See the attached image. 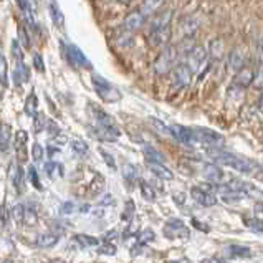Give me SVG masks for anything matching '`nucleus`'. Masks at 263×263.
Segmentation results:
<instances>
[{
	"mask_svg": "<svg viewBox=\"0 0 263 263\" xmlns=\"http://www.w3.org/2000/svg\"><path fill=\"white\" fill-rule=\"evenodd\" d=\"M177 60H179V50H177V47H171V45H169V47L164 48L161 51V55L156 58L153 68H154V71L157 74H167L176 66Z\"/></svg>",
	"mask_w": 263,
	"mask_h": 263,
	"instance_id": "1",
	"label": "nucleus"
},
{
	"mask_svg": "<svg viewBox=\"0 0 263 263\" xmlns=\"http://www.w3.org/2000/svg\"><path fill=\"white\" fill-rule=\"evenodd\" d=\"M91 80H93L95 91L98 93V96H100L103 101L116 103V101L121 100V93H119V89L112 86L109 81H106L103 77H100V74H93Z\"/></svg>",
	"mask_w": 263,
	"mask_h": 263,
	"instance_id": "2",
	"label": "nucleus"
},
{
	"mask_svg": "<svg viewBox=\"0 0 263 263\" xmlns=\"http://www.w3.org/2000/svg\"><path fill=\"white\" fill-rule=\"evenodd\" d=\"M195 144H204L209 147H222L225 144V138L220 133H217L209 127H192Z\"/></svg>",
	"mask_w": 263,
	"mask_h": 263,
	"instance_id": "3",
	"label": "nucleus"
},
{
	"mask_svg": "<svg viewBox=\"0 0 263 263\" xmlns=\"http://www.w3.org/2000/svg\"><path fill=\"white\" fill-rule=\"evenodd\" d=\"M185 55H187L185 65L189 66V70L192 73H197L207 62V51H205L204 47H200V45H194V47L187 51Z\"/></svg>",
	"mask_w": 263,
	"mask_h": 263,
	"instance_id": "4",
	"label": "nucleus"
},
{
	"mask_svg": "<svg viewBox=\"0 0 263 263\" xmlns=\"http://www.w3.org/2000/svg\"><path fill=\"white\" fill-rule=\"evenodd\" d=\"M66 60L73 68H89V60L81 51L77 45L68 43L66 45Z\"/></svg>",
	"mask_w": 263,
	"mask_h": 263,
	"instance_id": "5",
	"label": "nucleus"
},
{
	"mask_svg": "<svg viewBox=\"0 0 263 263\" xmlns=\"http://www.w3.org/2000/svg\"><path fill=\"white\" fill-rule=\"evenodd\" d=\"M171 36H172V30L169 25L162 27V28H154V30H151V33H149V36H147L149 47L151 48L166 47V45L171 42Z\"/></svg>",
	"mask_w": 263,
	"mask_h": 263,
	"instance_id": "6",
	"label": "nucleus"
},
{
	"mask_svg": "<svg viewBox=\"0 0 263 263\" xmlns=\"http://www.w3.org/2000/svg\"><path fill=\"white\" fill-rule=\"evenodd\" d=\"M171 136L176 138L180 144H184L187 147L195 146V138H194V129L187 126H180V124H172L171 127Z\"/></svg>",
	"mask_w": 263,
	"mask_h": 263,
	"instance_id": "7",
	"label": "nucleus"
},
{
	"mask_svg": "<svg viewBox=\"0 0 263 263\" xmlns=\"http://www.w3.org/2000/svg\"><path fill=\"white\" fill-rule=\"evenodd\" d=\"M207 154H209L210 159H214V162L223 164V166H229V167L234 166L237 157H238V154L230 153V151H227V149H223V147H209Z\"/></svg>",
	"mask_w": 263,
	"mask_h": 263,
	"instance_id": "8",
	"label": "nucleus"
},
{
	"mask_svg": "<svg viewBox=\"0 0 263 263\" xmlns=\"http://www.w3.org/2000/svg\"><path fill=\"white\" fill-rule=\"evenodd\" d=\"M164 235L167 238H187L189 237V229L180 219H171L164 225Z\"/></svg>",
	"mask_w": 263,
	"mask_h": 263,
	"instance_id": "9",
	"label": "nucleus"
},
{
	"mask_svg": "<svg viewBox=\"0 0 263 263\" xmlns=\"http://www.w3.org/2000/svg\"><path fill=\"white\" fill-rule=\"evenodd\" d=\"M28 134L25 131H18L15 134V157L18 164H25L28 161Z\"/></svg>",
	"mask_w": 263,
	"mask_h": 263,
	"instance_id": "10",
	"label": "nucleus"
},
{
	"mask_svg": "<svg viewBox=\"0 0 263 263\" xmlns=\"http://www.w3.org/2000/svg\"><path fill=\"white\" fill-rule=\"evenodd\" d=\"M191 197L195 200V204H199L202 207H212V205L217 204L215 194L204 191L200 185H194L192 187V189H191Z\"/></svg>",
	"mask_w": 263,
	"mask_h": 263,
	"instance_id": "11",
	"label": "nucleus"
},
{
	"mask_svg": "<svg viewBox=\"0 0 263 263\" xmlns=\"http://www.w3.org/2000/svg\"><path fill=\"white\" fill-rule=\"evenodd\" d=\"M202 174H204L207 182H212L215 185H222L225 182V172L217 164H205Z\"/></svg>",
	"mask_w": 263,
	"mask_h": 263,
	"instance_id": "12",
	"label": "nucleus"
},
{
	"mask_svg": "<svg viewBox=\"0 0 263 263\" xmlns=\"http://www.w3.org/2000/svg\"><path fill=\"white\" fill-rule=\"evenodd\" d=\"M191 78H192V71L189 70V66L185 63H180L174 66V81H176V86L177 88H184L191 83Z\"/></svg>",
	"mask_w": 263,
	"mask_h": 263,
	"instance_id": "13",
	"label": "nucleus"
},
{
	"mask_svg": "<svg viewBox=\"0 0 263 263\" xmlns=\"http://www.w3.org/2000/svg\"><path fill=\"white\" fill-rule=\"evenodd\" d=\"M232 167L238 172H242V174H253V172H260V169H261L257 161L247 159V157H242V156L237 157V161Z\"/></svg>",
	"mask_w": 263,
	"mask_h": 263,
	"instance_id": "14",
	"label": "nucleus"
},
{
	"mask_svg": "<svg viewBox=\"0 0 263 263\" xmlns=\"http://www.w3.org/2000/svg\"><path fill=\"white\" fill-rule=\"evenodd\" d=\"M144 22H146V17H144V15H142L139 10H134V12H131V13L124 18L123 27H124L126 30H129V32H136V30H139L142 25H144Z\"/></svg>",
	"mask_w": 263,
	"mask_h": 263,
	"instance_id": "15",
	"label": "nucleus"
},
{
	"mask_svg": "<svg viewBox=\"0 0 263 263\" xmlns=\"http://www.w3.org/2000/svg\"><path fill=\"white\" fill-rule=\"evenodd\" d=\"M223 255L227 258H247L252 255V249L243 245H229L223 249Z\"/></svg>",
	"mask_w": 263,
	"mask_h": 263,
	"instance_id": "16",
	"label": "nucleus"
},
{
	"mask_svg": "<svg viewBox=\"0 0 263 263\" xmlns=\"http://www.w3.org/2000/svg\"><path fill=\"white\" fill-rule=\"evenodd\" d=\"M147 169L151 171L156 177H159V179H164V180H172V179H174V174H172V171L164 166V162L147 161Z\"/></svg>",
	"mask_w": 263,
	"mask_h": 263,
	"instance_id": "17",
	"label": "nucleus"
},
{
	"mask_svg": "<svg viewBox=\"0 0 263 263\" xmlns=\"http://www.w3.org/2000/svg\"><path fill=\"white\" fill-rule=\"evenodd\" d=\"M253 81H255V71L252 68H245V66H242V68L237 71V77H235V85L237 86L249 88Z\"/></svg>",
	"mask_w": 263,
	"mask_h": 263,
	"instance_id": "18",
	"label": "nucleus"
},
{
	"mask_svg": "<svg viewBox=\"0 0 263 263\" xmlns=\"http://www.w3.org/2000/svg\"><path fill=\"white\" fill-rule=\"evenodd\" d=\"M171 20H172V10H171V9L164 10V12H159V13H156V15H154V18L151 20V30L167 27V25L171 24Z\"/></svg>",
	"mask_w": 263,
	"mask_h": 263,
	"instance_id": "19",
	"label": "nucleus"
},
{
	"mask_svg": "<svg viewBox=\"0 0 263 263\" xmlns=\"http://www.w3.org/2000/svg\"><path fill=\"white\" fill-rule=\"evenodd\" d=\"M12 139V127L10 124L2 123L0 124V153H5L10 146Z\"/></svg>",
	"mask_w": 263,
	"mask_h": 263,
	"instance_id": "20",
	"label": "nucleus"
},
{
	"mask_svg": "<svg viewBox=\"0 0 263 263\" xmlns=\"http://www.w3.org/2000/svg\"><path fill=\"white\" fill-rule=\"evenodd\" d=\"M24 179H25V172L22 169V164H17L12 172V184H13L15 192L17 194L24 192Z\"/></svg>",
	"mask_w": 263,
	"mask_h": 263,
	"instance_id": "21",
	"label": "nucleus"
},
{
	"mask_svg": "<svg viewBox=\"0 0 263 263\" xmlns=\"http://www.w3.org/2000/svg\"><path fill=\"white\" fill-rule=\"evenodd\" d=\"M60 240V235L57 234H51V232H47V234H42L36 238V245L42 247V249H51V247H55Z\"/></svg>",
	"mask_w": 263,
	"mask_h": 263,
	"instance_id": "22",
	"label": "nucleus"
},
{
	"mask_svg": "<svg viewBox=\"0 0 263 263\" xmlns=\"http://www.w3.org/2000/svg\"><path fill=\"white\" fill-rule=\"evenodd\" d=\"M229 63H230V66H232V70L238 71L240 68H242V66H245V55H243L238 48H235V50L229 55Z\"/></svg>",
	"mask_w": 263,
	"mask_h": 263,
	"instance_id": "23",
	"label": "nucleus"
},
{
	"mask_svg": "<svg viewBox=\"0 0 263 263\" xmlns=\"http://www.w3.org/2000/svg\"><path fill=\"white\" fill-rule=\"evenodd\" d=\"M220 199L225 202V204H234V202L245 199V194L240 192V191H235V189H229V187H227V189L222 192Z\"/></svg>",
	"mask_w": 263,
	"mask_h": 263,
	"instance_id": "24",
	"label": "nucleus"
},
{
	"mask_svg": "<svg viewBox=\"0 0 263 263\" xmlns=\"http://www.w3.org/2000/svg\"><path fill=\"white\" fill-rule=\"evenodd\" d=\"M210 57L214 60H222L225 55V48H223V42L220 39H215V40H210Z\"/></svg>",
	"mask_w": 263,
	"mask_h": 263,
	"instance_id": "25",
	"label": "nucleus"
},
{
	"mask_svg": "<svg viewBox=\"0 0 263 263\" xmlns=\"http://www.w3.org/2000/svg\"><path fill=\"white\" fill-rule=\"evenodd\" d=\"M123 177L127 184H134L136 180H139V171L133 164H124L123 166Z\"/></svg>",
	"mask_w": 263,
	"mask_h": 263,
	"instance_id": "26",
	"label": "nucleus"
},
{
	"mask_svg": "<svg viewBox=\"0 0 263 263\" xmlns=\"http://www.w3.org/2000/svg\"><path fill=\"white\" fill-rule=\"evenodd\" d=\"M200 27V22L195 18V17H191V18H187L184 22V25H182V32L185 36H195V33H197V30Z\"/></svg>",
	"mask_w": 263,
	"mask_h": 263,
	"instance_id": "27",
	"label": "nucleus"
},
{
	"mask_svg": "<svg viewBox=\"0 0 263 263\" xmlns=\"http://www.w3.org/2000/svg\"><path fill=\"white\" fill-rule=\"evenodd\" d=\"M50 12H51V18H53L55 25L60 27V28H63V25H65V17H63L62 10H60L57 0H51V2H50Z\"/></svg>",
	"mask_w": 263,
	"mask_h": 263,
	"instance_id": "28",
	"label": "nucleus"
},
{
	"mask_svg": "<svg viewBox=\"0 0 263 263\" xmlns=\"http://www.w3.org/2000/svg\"><path fill=\"white\" fill-rule=\"evenodd\" d=\"M142 153H144L147 161H153V162H166V156L157 151V149L151 147V146L142 147Z\"/></svg>",
	"mask_w": 263,
	"mask_h": 263,
	"instance_id": "29",
	"label": "nucleus"
},
{
	"mask_svg": "<svg viewBox=\"0 0 263 263\" xmlns=\"http://www.w3.org/2000/svg\"><path fill=\"white\" fill-rule=\"evenodd\" d=\"M161 4H162V0H146V2L141 5L139 12L144 15V17H147V15H153L154 12H157Z\"/></svg>",
	"mask_w": 263,
	"mask_h": 263,
	"instance_id": "30",
	"label": "nucleus"
},
{
	"mask_svg": "<svg viewBox=\"0 0 263 263\" xmlns=\"http://www.w3.org/2000/svg\"><path fill=\"white\" fill-rule=\"evenodd\" d=\"M116 35H119L116 39V43L119 45V47H127V45H131V40H133V32H129V30H126L124 27L121 30H118Z\"/></svg>",
	"mask_w": 263,
	"mask_h": 263,
	"instance_id": "31",
	"label": "nucleus"
},
{
	"mask_svg": "<svg viewBox=\"0 0 263 263\" xmlns=\"http://www.w3.org/2000/svg\"><path fill=\"white\" fill-rule=\"evenodd\" d=\"M74 242L80 243L81 247H96V245H100V240H98L96 237H91V235H85V234H81V235H74Z\"/></svg>",
	"mask_w": 263,
	"mask_h": 263,
	"instance_id": "32",
	"label": "nucleus"
},
{
	"mask_svg": "<svg viewBox=\"0 0 263 263\" xmlns=\"http://www.w3.org/2000/svg\"><path fill=\"white\" fill-rule=\"evenodd\" d=\"M25 112L28 116H35L36 115V95H35V91H32L28 95V98H27V101H25Z\"/></svg>",
	"mask_w": 263,
	"mask_h": 263,
	"instance_id": "33",
	"label": "nucleus"
},
{
	"mask_svg": "<svg viewBox=\"0 0 263 263\" xmlns=\"http://www.w3.org/2000/svg\"><path fill=\"white\" fill-rule=\"evenodd\" d=\"M24 212H25V207L22 204H17L15 207H12L10 210V217L15 223H24Z\"/></svg>",
	"mask_w": 263,
	"mask_h": 263,
	"instance_id": "34",
	"label": "nucleus"
},
{
	"mask_svg": "<svg viewBox=\"0 0 263 263\" xmlns=\"http://www.w3.org/2000/svg\"><path fill=\"white\" fill-rule=\"evenodd\" d=\"M39 222V214H36L35 209H25L24 212V223H27L28 227H33Z\"/></svg>",
	"mask_w": 263,
	"mask_h": 263,
	"instance_id": "35",
	"label": "nucleus"
},
{
	"mask_svg": "<svg viewBox=\"0 0 263 263\" xmlns=\"http://www.w3.org/2000/svg\"><path fill=\"white\" fill-rule=\"evenodd\" d=\"M149 123H151V126L154 127V129L159 133V134H164V136H171V129L169 127L164 124V123H161L159 119H156V118H151L149 119Z\"/></svg>",
	"mask_w": 263,
	"mask_h": 263,
	"instance_id": "36",
	"label": "nucleus"
},
{
	"mask_svg": "<svg viewBox=\"0 0 263 263\" xmlns=\"http://www.w3.org/2000/svg\"><path fill=\"white\" fill-rule=\"evenodd\" d=\"M28 180L32 182V185L35 187L36 191H42L43 189V185L40 184V180H39V174H36V169L33 166L28 167Z\"/></svg>",
	"mask_w": 263,
	"mask_h": 263,
	"instance_id": "37",
	"label": "nucleus"
},
{
	"mask_svg": "<svg viewBox=\"0 0 263 263\" xmlns=\"http://www.w3.org/2000/svg\"><path fill=\"white\" fill-rule=\"evenodd\" d=\"M141 194H142V197L147 200H154V197H156L151 184H147L146 180H141Z\"/></svg>",
	"mask_w": 263,
	"mask_h": 263,
	"instance_id": "38",
	"label": "nucleus"
},
{
	"mask_svg": "<svg viewBox=\"0 0 263 263\" xmlns=\"http://www.w3.org/2000/svg\"><path fill=\"white\" fill-rule=\"evenodd\" d=\"M35 118V123H33V126H35V131L36 133H40L42 129H45L47 127V118H45V115L43 112H36V115L33 116Z\"/></svg>",
	"mask_w": 263,
	"mask_h": 263,
	"instance_id": "39",
	"label": "nucleus"
},
{
	"mask_svg": "<svg viewBox=\"0 0 263 263\" xmlns=\"http://www.w3.org/2000/svg\"><path fill=\"white\" fill-rule=\"evenodd\" d=\"M118 249L112 243H108L104 242L103 245H100V249H98V253L100 255H109V257H112V255H116Z\"/></svg>",
	"mask_w": 263,
	"mask_h": 263,
	"instance_id": "40",
	"label": "nucleus"
},
{
	"mask_svg": "<svg viewBox=\"0 0 263 263\" xmlns=\"http://www.w3.org/2000/svg\"><path fill=\"white\" fill-rule=\"evenodd\" d=\"M154 238H156V235H154L153 230H144V232H141V234L138 235V243L146 245L149 242H153Z\"/></svg>",
	"mask_w": 263,
	"mask_h": 263,
	"instance_id": "41",
	"label": "nucleus"
},
{
	"mask_svg": "<svg viewBox=\"0 0 263 263\" xmlns=\"http://www.w3.org/2000/svg\"><path fill=\"white\" fill-rule=\"evenodd\" d=\"M43 156H45L43 147L39 144V142H35L33 147H32V157H33V161L35 162H42L43 161Z\"/></svg>",
	"mask_w": 263,
	"mask_h": 263,
	"instance_id": "42",
	"label": "nucleus"
},
{
	"mask_svg": "<svg viewBox=\"0 0 263 263\" xmlns=\"http://www.w3.org/2000/svg\"><path fill=\"white\" fill-rule=\"evenodd\" d=\"M12 53H13V58L17 60V63L24 62V55H22V45L18 43V40L12 42Z\"/></svg>",
	"mask_w": 263,
	"mask_h": 263,
	"instance_id": "43",
	"label": "nucleus"
},
{
	"mask_svg": "<svg viewBox=\"0 0 263 263\" xmlns=\"http://www.w3.org/2000/svg\"><path fill=\"white\" fill-rule=\"evenodd\" d=\"M18 43L22 45L24 48H30V39H28V35H27V32H25V28L24 27H18Z\"/></svg>",
	"mask_w": 263,
	"mask_h": 263,
	"instance_id": "44",
	"label": "nucleus"
},
{
	"mask_svg": "<svg viewBox=\"0 0 263 263\" xmlns=\"http://www.w3.org/2000/svg\"><path fill=\"white\" fill-rule=\"evenodd\" d=\"M243 222H245V225L249 229H252V230H257V232H261V227H263V223H261V220L260 219H243Z\"/></svg>",
	"mask_w": 263,
	"mask_h": 263,
	"instance_id": "45",
	"label": "nucleus"
},
{
	"mask_svg": "<svg viewBox=\"0 0 263 263\" xmlns=\"http://www.w3.org/2000/svg\"><path fill=\"white\" fill-rule=\"evenodd\" d=\"M73 151L77 153V154H86L88 153V146H86V142H83V141H73Z\"/></svg>",
	"mask_w": 263,
	"mask_h": 263,
	"instance_id": "46",
	"label": "nucleus"
},
{
	"mask_svg": "<svg viewBox=\"0 0 263 263\" xmlns=\"http://www.w3.org/2000/svg\"><path fill=\"white\" fill-rule=\"evenodd\" d=\"M18 7L22 9V12L25 13V17L28 18V22H32V10H30V4L28 0H17Z\"/></svg>",
	"mask_w": 263,
	"mask_h": 263,
	"instance_id": "47",
	"label": "nucleus"
},
{
	"mask_svg": "<svg viewBox=\"0 0 263 263\" xmlns=\"http://www.w3.org/2000/svg\"><path fill=\"white\" fill-rule=\"evenodd\" d=\"M0 81L7 85V60L4 55H0Z\"/></svg>",
	"mask_w": 263,
	"mask_h": 263,
	"instance_id": "48",
	"label": "nucleus"
},
{
	"mask_svg": "<svg viewBox=\"0 0 263 263\" xmlns=\"http://www.w3.org/2000/svg\"><path fill=\"white\" fill-rule=\"evenodd\" d=\"M134 212H136V205L133 204V202L129 200V202H126V207H124V219L127 220V219H131V217L134 215Z\"/></svg>",
	"mask_w": 263,
	"mask_h": 263,
	"instance_id": "49",
	"label": "nucleus"
},
{
	"mask_svg": "<svg viewBox=\"0 0 263 263\" xmlns=\"http://www.w3.org/2000/svg\"><path fill=\"white\" fill-rule=\"evenodd\" d=\"M33 66L39 71H45V63H43V58H42V55H39V53H35L33 55Z\"/></svg>",
	"mask_w": 263,
	"mask_h": 263,
	"instance_id": "50",
	"label": "nucleus"
},
{
	"mask_svg": "<svg viewBox=\"0 0 263 263\" xmlns=\"http://www.w3.org/2000/svg\"><path fill=\"white\" fill-rule=\"evenodd\" d=\"M45 171H47L48 177H53L55 171H57V162H55V161H50V162H47V164H45Z\"/></svg>",
	"mask_w": 263,
	"mask_h": 263,
	"instance_id": "51",
	"label": "nucleus"
},
{
	"mask_svg": "<svg viewBox=\"0 0 263 263\" xmlns=\"http://www.w3.org/2000/svg\"><path fill=\"white\" fill-rule=\"evenodd\" d=\"M73 210H74V204H73V202H65V204L62 205V214H65V215L73 214Z\"/></svg>",
	"mask_w": 263,
	"mask_h": 263,
	"instance_id": "52",
	"label": "nucleus"
},
{
	"mask_svg": "<svg viewBox=\"0 0 263 263\" xmlns=\"http://www.w3.org/2000/svg\"><path fill=\"white\" fill-rule=\"evenodd\" d=\"M101 154H103L104 159H106V164H109V167L111 169H116V164H115V161H112V156L108 154L106 151H101Z\"/></svg>",
	"mask_w": 263,
	"mask_h": 263,
	"instance_id": "53",
	"label": "nucleus"
},
{
	"mask_svg": "<svg viewBox=\"0 0 263 263\" xmlns=\"http://www.w3.org/2000/svg\"><path fill=\"white\" fill-rule=\"evenodd\" d=\"M172 199H174L177 204H184V200H185V194L182 192H174V195H172Z\"/></svg>",
	"mask_w": 263,
	"mask_h": 263,
	"instance_id": "54",
	"label": "nucleus"
},
{
	"mask_svg": "<svg viewBox=\"0 0 263 263\" xmlns=\"http://www.w3.org/2000/svg\"><path fill=\"white\" fill-rule=\"evenodd\" d=\"M192 225H195V229H199V230H204V232H209V227L205 223H202V222H199V220H192Z\"/></svg>",
	"mask_w": 263,
	"mask_h": 263,
	"instance_id": "55",
	"label": "nucleus"
},
{
	"mask_svg": "<svg viewBox=\"0 0 263 263\" xmlns=\"http://www.w3.org/2000/svg\"><path fill=\"white\" fill-rule=\"evenodd\" d=\"M0 220H2V225L5 223V205L0 207Z\"/></svg>",
	"mask_w": 263,
	"mask_h": 263,
	"instance_id": "56",
	"label": "nucleus"
},
{
	"mask_svg": "<svg viewBox=\"0 0 263 263\" xmlns=\"http://www.w3.org/2000/svg\"><path fill=\"white\" fill-rule=\"evenodd\" d=\"M48 151H50V156H53V154H58V153H60V147H57V146H55V147H53V146H50V147H48Z\"/></svg>",
	"mask_w": 263,
	"mask_h": 263,
	"instance_id": "57",
	"label": "nucleus"
},
{
	"mask_svg": "<svg viewBox=\"0 0 263 263\" xmlns=\"http://www.w3.org/2000/svg\"><path fill=\"white\" fill-rule=\"evenodd\" d=\"M4 95H5V83L4 81H0V100L4 98Z\"/></svg>",
	"mask_w": 263,
	"mask_h": 263,
	"instance_id": "58",
	"label": "nucleus"
},
{
	"mask_svg": "<svg viewBox=\"0 0 263 263\" xmlns=\"http://www.w3.org/2000/svg\"><path fill=\"white\" fill-rule=\"evenodd\" d=\"M118 2H119V4H131L133 0H118Z\"/></svg>",
	"mask_w": 263,
	"mask_h": 263,
	"instance_id": "59",
	"label": "nucleus"
},
{
	"mask_svg": "<svg viewBox=\"0 0 263 263\" xmlns=\"http://www.w3.org/2000/svg\"><path fill=\"white\" fill-rule=\"evenodd\" d=\"M88 209H89V205H83V207H80V210H81V212H86Z\"/></svg>",
	"mask_w": 263,
	"mask_h": 263,
	"instance_id": "60",
	"label": "nucleus"
}]
</instances>
